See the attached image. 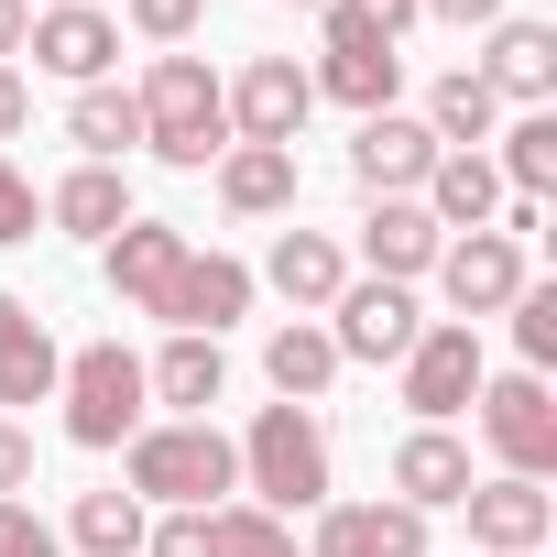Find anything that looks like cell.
I'll return each instance as SVG.
<instances>
[{"label": "cell", "mask_w": 557, "mask_h": 557, "mask_svg": "<svg viewBox=\"0 0 557 557\" xmlns=\"http://www.w3.org/2000/svg\"><path fill=\"white\" fill-rule=\"evenodd\" d=\"M132 110H143V143H153L175 175H208V164L230 153V99H219L208 55H153L143 88H132Z\"/></svg>", "instance_id": "1"}, {"label": "cell", "mask_w": 557, "mask_h": 557, "mask_svg": "<svg viewBox=\"0 0 557 557\" xmlns=\"http://www.w3.org/2000/svg\"><path fill=\"white\" fill-rule=\"evenodd\" d=\"M121 470H132V503H164V513H208V503L240 492V448H230L208 416L143 426V437L121 448Z\"/></svg>", "instance_id": "2"}, {"label": "cell", "mask_w": 557, "mask_h": 557, "mask_svg": "<svg viewBox=\"0 0 557 557\" xmlns=\"http://www.w3.org/2000/svg\"><path fill=\"white\" fill-rule=\"evenodd\" d=\"M240 492L262 513H318L329 503V426L318 405H262L240 437Z\"/></svg>", "instance_id": "3"}, {"label": "cell", "mask_w": 557, "mask_h": 557, "mask_svg": "<svg viewBox=\"0 0 557 557\" xmlns=\"http://www.w3.org/2000/svg\"><path fill=\"white\" fill-rule=\"evenodd\" d=\"M55 405H66V437H77V448H132V437H143V416H153V394H143V361H132L121 339H88V350H66V372H55Z\"/></svg>", "instance_id": "4"}, {"label": "cell", "mask_w": 557, "mask_h": 557, "mask_svg": "<svg viewBox=\"0 0 557 557\" xmlns=\"http://www.w3.org/2000/svg\"><path fill=\"white\" fill-rule=\"evenodd\" d=\"M470 405H481V448L503 459V481H546L557 470V394H546V372H503Z\"/></svg>", "instance_id": "5"}, {"label": "cell", "mask_w": 557, "mask_h": 557, "mask_svg": "<svg viewBox=\"0 0 557 557\" xmlns=\"http://www.w3.org/2000/svg\"><path fill=\"white\" fill-rule=\"evenodd\" d=\"M394 372H405V405H416V426H448V416H470V394L492 383V372H481V329H459V318H426V329H416V350H405Z\"/></svg>", "instance_id": "6"}, {"label": "cell", "mask_w": 557, "mask_h": 557, "mask_svg": "<svg viewBox=\"0 0 557 557\" xmlns=\"http://www.w3.org/2000/svg\"><path fill=\"white\" fill-rule=\"evenodd\" d=\"M186 230L175 219H121L110 240H99V285H110V307H132V318H164V296H175V273H186Z\"/></svg>", "instance_id": "7"}, {"label": "cell", "mask_w": 557, "mask_h": 557, "mask_svg": "<svg viewBox=\"0 0 557 557\" xmlns=\"http://www.w3.org/2000/svg\"><path fill=\"white\" fill-rule=\"evenodd\" d=\"M219 99H230V143H273V153H296V132H307V110H318V88H307L296 55H251Z\"/></svg>", "instance_id": "8"}, {"label": "cell", "mask_w": 557, "mask_h": 557, "mask_svg": "<svg viewBox=\"0 0 557 557\" xmlns=\"http://www.w3.org/2000/svg\"><path fill=\"white\" fill-rule=\"evenodd\" d=\"M524 285H535V273H524V240H503V230H459V240L437 251V296L459 307V329L503 318Z\"/></svg>", "instance_id": "9"}, {"label": "cell", "mask_w": 557, "mask_h": 557, "mask_svg": "<svg viewBox=\"0 0 557 557\" xmlns=\"http://www.w3.org/2000/svg\"><path fill=\"white\" fill-rule=\"evenodd\" d=\"M23 55H34L45 77H66V88H110V66H121V23L99 12V0H55V12H34Z\"/></svg>", "instance_id": "10"}, {"label": "cell", "mask_w": 557, "mask_h": 557, "mask_svg": "<svg viewBox=\"0 0 557 557\" xmlns=\"http://www.w3.org/2000/svg\"><path fill=\"white\" fill-rule=\"evenodd\" d=\"M318 329H329L339 361H405L426 318H416V285H339V307Z\"/></svg>", "instance_id": "11"}, {"label": "cell", "mask_w": 557, "mask_h": 557, "mask_svg": "<svg viewBox=\"0 0 557 557\" xmlns=\"http://www.w3.org/2000/svg\"><path fill=\"white\" fill-rule=\"evenodd\" d=\"M459 513H470V546H481V557H535V546H546V524H557V492H546V481H503V470H492V481H470V503H459Z\"/></svg>", "instance_id": "12"}, {"label": "cell", "mask_w": 557, "mask_h": 557, "mask_svg": "<svg viewBox=\"0 0 557 557\" xmlns=\"http://www.w3.org/2000/svg\"><path fill=\"white\" fill-rule=\"evenodd\" d=\"M426 164H437V132H426L416 110H372V121L350 132V175H361L372 197H416Z\"/></svg>", "instance_id": "13"}, {"label": "cell", "mask_w": 557, "mask_h": 557, "mask_svg": "<svg viewBox=\"0 0 557 557\" xmlns=\"http://www.w3.org/2000/svg\"><path fill=\"white\" fill-rule=\"evenodd\" d=\"M307 557H426V513L416 503H318Z\"/></svg>", "instance_id": "14"}, {"label": "cell", "mask_w": 557, "mask_h": 557, "mask_svg": "<svg viewBox=\"0 0 557 557\" xmlns=\"http://www.w3.org/2000/svg\"><path fill=\"white\" fill-rule=\"evenodd\" d=\"M230 318H251V262H230V251H186L175 296H164V329H186V339H219Z\"/></svg>", "instance_id": "15"}, {"label": "cell", "mask_w": 557, "mask_h": 557, "mask_svg": "<svg viewBox=\"0 0 557 557\" xmlns=\"http://www.w3.org/2000/svg\"><path fill=\"white\" fill-rule=\"evenodd\" d=\"M437 251H448V230H437L416 197H372V219H361L372 285H416V273H437Z\"/></svg>", "instance_id": "16"}, {"label": "cell", "mask_w": 557, "mask_h": 557, "mask_svg": "<svg viewBox=\"0 0 557 557\" xmlns=\"http://www.w3.org/2000/svg\"><path fill=\"white\" fill-rule=\"evenodd\" d=\"M492 99H513V110H546L557 99V34L546 23H492V45H481V66H470Z\"/></svg>", "instance_id": "17"}, {"label": "cell", "mask_w": 557, "mask_h": 557, "mask_svg": "<svg viewBox=\"0 0 557 557\" xmlns=\"http://www.w3.org/2000/svg\"><path fill=\"white\" fill-rule=\"evenodd\" d=\"M262 285L285 296L296 318H329L339 285H350V251H339L329 230H285V240H273V262H262Z\"/></svg>", "instance_id": "18"}, {"label": "cell", "mask_w": 557, "mask_h": 557, "mask_svg": "<svg viewBox=\"0 0 557 557\" xmlns=\"http://www.w3.org/2000/svg\"><path fill=\"white\" fill-rule=\"evenodd\" d=\"M55 372H66V350H55V329L0 285V405H55Z\"/></svg>", "instance_id": "19"}, {"label": "cell", "mask_w": 557, "mask_h": 557, "mask_svg": "<svg viewBox=\"0 0 557 557\" xmlns=\"http://www.w3.org/2000/svg\"><path fill=\"white\" fill-rule=\"evenodd\" d=\"M470 448L448 437V426H416L405 448H394V503H416V513H448V503H470Z\"/></svg>", "instance_id": "20"}, {"label": "cell", "mask_w": 557, "mask_h": 557, "mask_svg": "<svg viewBox=\"0 0 557 557\" xmlns=\"http://www.w3.org/2000/svg\"><path fill=\"white\" fill-rule=\"evenodd\" d=\"M307 88L372 121V110H394V88H405V55H394V45H318V66H307Z\"/></svg>", "instance_id": "21"}, {"label": "cell", "mask_w": 557, "mask_h": 557, "mask_svg": "<svg viewBox=\"0 0 557 557\" xmlns=\"http://www.w3.org/2000/svg\"><path fill=\"white\" fill-rule=\"evenodd\" d=\"M416 208H426L437 230H492V219H503V175H492V153H437L426 186H416Z\"/></svg>", "instance_id": "22"}, {"label": "cell", "mask_w": 557, "mask_h": 557, "mask_svg": "<svg viewBox=\"0 0 557 557\" xmlns=\"http://www.w3.org/2000/svg\"><path fill=\"white\" fill-rule=\"evenodd\" d=\"M143 394H153V405H175V416H208V405L230 394V350H219V339H186V329H175V339H164V350L143 361Z\"/></svg>", "instance_id": "23"}, {"label": "cell", "mask_w": 557, "mask_h": 557, "mask_svg": "<svg viewBox=\"0 0 557 557\" xmlns=\"http://www.w3.org/2000/svg\"><path fill=\"white\" fill-rule=\"evenodd\" d=\"M296 186H307L296 153H273V143H230V153H219V208H230V219H285Z\"/></svg>", "instance_id": "24"}, {"label": "cell", "mask_w": 557, "mask_h": 557, "mask_svg": "<svg viewBox=\"0 0 557 557\" xmlns=\"http://www.w3.org/2000/svg\"><path fill=\"white\" fill-rule=\"evenodd\" d=\"M45 219H55L66 240H110V230L143 219V208H132V175H121V164H77V175L45 197Z\"/></svg>", "instance_id": "25"}, {"label": "cell", "mask_w": 557, "mask_h": 557, "mask_svg": "<svg viewBox=\"0 0 557 557\" xmlns=\"http://www.w3.org/2000/svg\"><path fill=\"white\" fill-rule=\"evenodd\" d=\"M262 383L285 394V405H318V394L339 383V350H329V329H318V318H285V329L262 339Z\"/></svg>", "instance_id": "26"}, {"label": "cell", "mask_w": 557, "mask_h": 557, "mask_svg": "<svg viewBox=\"0 0 557 557\" xmlns=\"http://www.w3.org/2000/svg\"><path fill=\"white\" fill-rule=\"evenodd\" d=\"M416 121L437 132V153H481V143L503 132V99H492V88H481L470 66H448V77L426 88V110H416Z\"/></svg>", "instance_id": "27"}, {"label": "cell", "mask_w": 557, "mask_h": 557, "mask_svg": "<svg viewBox=\"0 0 557 557\" xmlns=\"http://www.w3.org/2000/svg\"><path fill=\"white\" fill-rule=\"evenodd\" d=\"M66 143H77L88 164H121V153L143 143V110H132V88H77V99H66Z\"/></svg>", "instance_id": "28"}, {"label": "cell", "mask_w": 557, "mask_h": 557, "mask_svg": "<svg viewBox=\"0 0 557 557\" xmlns=\"http://www.w3.org/2000/svg\"><path fill=\"white\" fill-rule=\"evenodd\" d=\"M503 153H492V175H503V197H535L546 208V186H557V110H524L513 132H492Z\"/></svg>", "instance_id": "29"}, {"label": "cell", "mask_w": 557, "mask_h": 557, "mask_svg": "<svg viewBox=\"0 0 557 557\" xmlns=\"http://www.w3.org/2000/svg\"><path fill=\"white\" fill-rule=\"evenodd\" d=\"M66 546H77V557H143V503H132V492H77Z\"/></svg>", "instance_id": "30"}, {"label": "cell", "mask_w": 557, "mask_h": 557, "mask_svg": "<svg viewBox=\"0 0 557 557\" xmlns=\"http://www.w3.org/2000/svg\"><path fill=\"white\" fill-rule=\"evenodd\" d=\"M208 557H296V535L262 503H208Z\"/></svg>", "instance_id": "31"}, {"label": "cell", "mask_w": 557, "mask_h": 557, "mask_svg": "<svg viewBox=\"0 0 557 557\" xmlns=\"http://www.w3.org/2000/svg\"><path fill=\"white\" fill-rule=\"evenodd\" d=\"M318 23H329V45H405L426 12L416 0H318Z\"/></svg>", "instance_id": "32"}, {"label": "cell", "mask_w": 557, "mask_h": 557, "mask_svg": "<svg viewBox=\"0 0 557 557\" xmlns=\"http://www.w3.org/2000/svg\"><path fill=\"white\" fill-rule=\"evenodd\" d=\"M503 318H513V350H524V372H546V361H557V285H524Z\"/></svg>", "instance_id": "33"}, {"label": "cell", "mask_w": 557, "mask_h": 557, "mask_svg": "<svg viewBox=\"0 0 557 557\" xmlns=\"http://www.w3.org/2000/svg\"><path fill=\"white\" fill-rule=\"evenodd\" d=\"M34 230H45V197H34V175H23L12 153H0V251L34 240Z\"/></svg>", "instance_id": "34"}, {"label": "cell", "mask_w": 557, "mask_h": 557, "mask_svg": "<svg viewBox=\"0 0 557 557\" xmlns=\"http://www.w3.org/2000/svg\"><path fill=\"white\" fill-rule=\"evenodd\" d=\"M197 12H208V0H132V34H143V45H164V55H175V45H186V34H197Z\"/></svg>", "instance_id": "35"}, {"label": "cell", "mask_w": 557, "mask_h": 557, "mask_svg": "<svg viewBox=\"0 0 557 557\" xmlns=\"http://www.w3.org/2000/svg\"><path fill=\"white\" fill-rule=\"evenodd\" d=\"M0 557H66V535H55L34 503H0Z\"/></svg>", "instance_id": "36"}, {"label": "cell", "mask_w": 557, "mask_h": 557, "mask_svg": "<svg viewBox=\"0 0 557 557\" xmlns=\"http://www.w3.org/2000/svg\"><path fill=\"white\" fill-rule=\"evenodd\" d=\"M23 492H34V426L0 416V503H23Z\"/></svg>", "instance_id": "37"}, {"label": "cell", "mask_w": 557, "mask_h": 557, "mask_svg": "<svg viewBox=\"0 0 557 557\" xmlns=\"http://www.w3.org/2000/svg\"><path fill=\"white\" fill-rule=\"evenodd\" d=\"M416 12H437L448 34H492V23H503V0H416Z\"/></svg>", "instance_id": "38"}, {"label": "cell", "mask_w": 557, "mask_h": 557, "mask_svg": "<svg viewBox=\"0 0 557 557\" xmlns=\"http://www.w3.org/2000/svg\"><path fill=\"white\" fill-rule=\"evenodd\" d=\"M23 121H34V77L0 66V143H23Z\"/></svg>", "instance_id": "39"}, {"label": "cell", "mask_w": 557, "mask_h": 557, "mask_svg": "<svg viewBox=\"0 0 557 557\" xmlns=\"http://www.w3.org/2000/svg\"><path fill=\"white\" fill-rule=\"evenodd\" d=\"M23 34H34V0H0V66L23 55Z\"/></svg>", "instance_id": "40"}, {"label": "cell", "mask_w": 557, "mask_h": 557, "mask_svg": "<svg viewBox=\"0 0 557 557\" xmlns=\"http://www.w3.org/2000/svg\"><path fill=\"white\" fill-rule=\"evenodd\" d=\"M45 12H55V0H45Z\"/></svg>", "instance_id": "41"}, {"label": "cell", "mask_w": 557, "mask_h": 557, "mask_svg": "<svg viewBox=\"0 0 557 557\" xmlns=\"http://www.w3.org/2000/svg\"><path fill=\"white\" fill-rule=\"evenodd\" d=\"M307 12H318V0H307Z\"/></svg>", "instance_id": "42"}]
</instances>
